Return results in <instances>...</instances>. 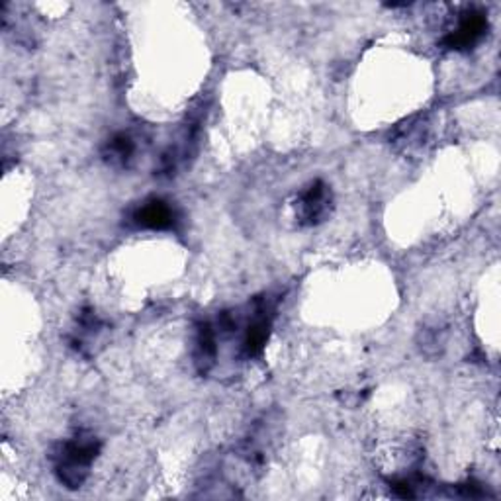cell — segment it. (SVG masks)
Returning <instances> with one entry per match:
<instances>
[{"label": "cell", "instance_id": "obj_1", "mask_svg": "<svg viewBox=\"0 0 501 501\" xmlns=\"http://www.w3.org/2000/svg\"><path fill=\"white\" fill-rule=\"evenodd\" d=\"M100 450V441L95 435L79 433L65 441L55 452V474L67 487H79L87 480L90 464L95 462Z\"/></svg>", "mask_w": 501, "mask_h": 501}, {"label": "cell", "instance_id": "obj_2", "mask_svg": "<svg viewBox=\"0 0 501 501\" xmlns=\"http://www.w3.org/2000/svg\"><path fill=\"white\" fill-rule=\"evenodd\" d=\"M331 198L328 192V186L323 182H313L310 189L300 196L298 202V218L308 226L318 224L325 216L329 214Z\"/></svg>", "mask_w": 501, "mask_h": 501}, {"label": "cell", "instance_id": "obj_3", "mask_svg": "<svg viewBox=\"0 0 501 501\" xmlns=\"http://www.w3.org/2000/svg\"><path fill=\"white\" fill-rule=\"evenodd\" d=\"M487 20L482 13H469L459 22L457 30H452L445 38V45L450 50H469L484 36Z\"/></svg>", "mask_w": 501, "mask_h": 501}, {"label": "cell", "instance_id": "obj_4", "mask_svg": "<svg viewBox=\"0 0 501 501\" xmlns=\"http://www.w3.org/2000/svg\"><path fill=\"white\" fill-rule=\"evenodd\" d=\"M269 335H271V316L264 304H261L257 311L253 313V321L247 325V331H245L243 353L249 358L259 357L263 353L266 341H269Z\"/></svg>", "mask_w": 501, "mask_h": 501}, {"label": "cell", "instance_id": "obj_5", "mask_svg": "<svg viewBox=\"0 0 501 501\" xmlns=\"http://www.w3.org/2000/svg\"><path fill=\"white\" fill-rule=\"evenodd\" d=\"M134 219L137 226L147 229H169L177 221V214L167 202L153 198V200H147L135 209Z\"/></svg>", "mask_w": 501, "mask_h": 501}, {"label": "cell", "instance_id": "obj_6", "mask_svg": "<svg viewBox=\"0 0 501 501\" xmlns=\"http://www.w3.org/2000/svg\"><path fill=\"white\" fill-rule=\"evenodd\" d=\"M134 151H135V145L132 142V137L125 134H118L110 139L104 157H107V161L112 162V165H125V162L134 155Z\"/></svg>", "mask_w": 501, "mask_h": 501}]
</instances>
